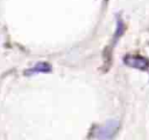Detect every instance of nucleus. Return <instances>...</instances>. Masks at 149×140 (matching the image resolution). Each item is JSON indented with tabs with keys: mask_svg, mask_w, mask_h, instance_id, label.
<instances>
[{
	"mask_svg": "<svg viewBox=\"0 0 149 140\" xmlns=\"http://www.w3.org/2000/svg\"><path fill=\"white\" fill-rule=\"evenodd\" d=\"M120 128V121L118 119H108L102 125L95 127L93 135L98 140H112L118 134Z\"/></svg>",
	"mask_w": 149,
	"mask_h": 140,
	"instance_id": "1",
	"label": "nucleus"
},
{
	"mask_svg": "<svg viewBox=\"0 0 149 140\" xmlns=\"http://www.w3.org/2000/svg\"><path fill=\"white\" fill-rule=\"evenodd\" d=\"M123 62L129 67L141 71H146L149 67V59L142 56H126L123 58Z\"/></svg>",
	"mask_w": 149,
	"mask_h": 140,
	"instance_id": "2",
	"label": "nucleus"
},
{
	"mask_svg": "<svg viewBox=\"0 0 149 140\" xmlns=\"http://www.w3.org/2000/svg\"><path fill=\"white\" fill-rule=\"evenodd\" d=\"M49 72H51L50 64H48V62H37L33 68L28 69L26 72V74L29 75V74H35V73H49Z\"/></svg>",
	"mask_w": 149,
	"mask_h": 140,
	"instance_id": "3",
	"label": "nucleus"
},
{
	"mask_svg": "<svg viewBox=\"0 0 149 140\" xmlns=\"http://www.w3.org/2000/svg\"><path fill=\"white\" fill-rule=\"evenodd\" d=\"M125 27H123V22H122V20H120V19H118V25H116V31H115V35H114V40H116L122 34H123V29Z\"/></svg>",
	"mask_w": 149,
	"mask_h": 140,
	"instance_id": "4",
	"label": "nucleus"
}]
</instances>
